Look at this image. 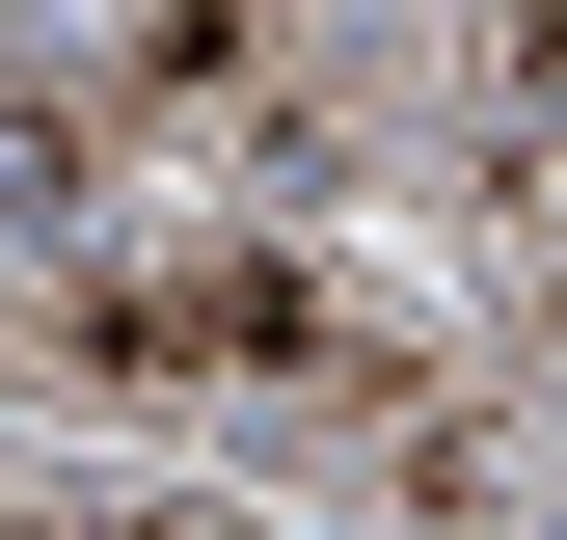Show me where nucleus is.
Instances as JSON below:
<instances>
[{
    "mask_svg": "<svg viewBox=\"0 0 567 540\" xmlns=\"http://www.w3.org/2000/svg\"><path fill=\"white\" fill-rule=\"evenodd\" d=\"M514 82H567V0H514Z\"/></svg>",
    "mask_w": 567,
    "mask_h": 540,
    "instance_id": "obj_2",
    "label": "nucleus"
},
{
    "mask_svg": "<svg viewBox=\"0 0 567 540\" xmlns=\"http://www.w3.org/2000/svg\"><path fill=\"white\" fill-rule=\"evenodd\" d=\"M54 378H135V405H298V378H379L351 298L298 243H217V270H82L54 298Z\"/></svg>",
    "mask_w": 567,
    "mask_h": 540,
    "instance_id": "obj_1",
    "label": "nucleus"
}]
</instances>
